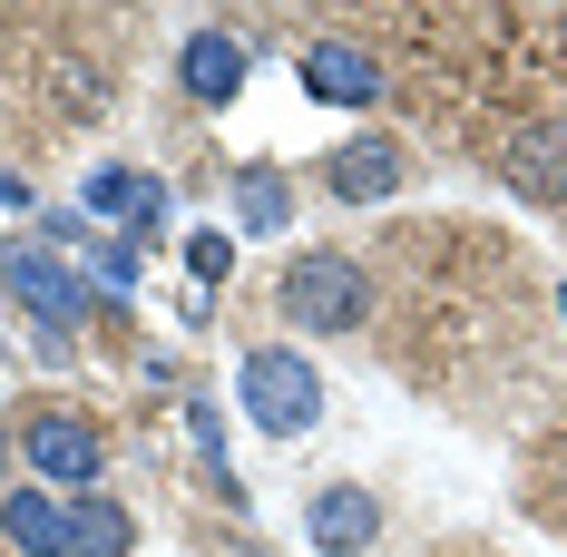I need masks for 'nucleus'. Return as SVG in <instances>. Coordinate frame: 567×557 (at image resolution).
<instances>
[{
    "label": "nucleus",
    "instance_id": "obj_1",
    "mask_svg": "<svg viewBox=\"0 0 567 557\" xmlns=\"http://www.w3.org/2000/svg\"><path fill=\"white\" fill-rule=\"evenodd\" d=\"M275 303H284V323L293 333H362V313H372V283H362V265L352 255H293L275 283Z\"/></svg>",
    "mask_w": 567,
    "mask_h": 557
},
{
    "label": "nucleus",
    "instance_id": "obj_6",
    "mask_svg": "<svg viewBox=\"0 0 567 557\" xmlns=\"http://www.w3.org/2000/svg\"><path fill=\"white\" fill-rule=\"evenodd\" d=\"M0 283H10V293L40 313V333H50V342H59V333H79V313H89V293L59 275L50 255H20V245H10V255H0Z\"/></svg>",
    "mask_w": 567,
    "mask_h": 557
},
{
    "label": "nucleus",
    "instance_id": "obj_4",
    "mask_svg": "<svg viewBox=\"0 0 567 557\" xmlns=\"http://www.w3.org/2000/svg\"><path fill=\"white\" fill-rule=\"evenodd\" d=\"M499 176H509L528 206H567V109H538L499 147Z\"/></svg>",
    "mask_w": 567,
    "mask_h": 557
},
{
    "label": "nucleus",
    "instance_id": "obj_9",
    "mask_svg": "<svg viewBox=\"0 0 567 557\" xmlns=\"http://www.w3.org/2000/svg\"><path fill=\"white\" fill-rule=\"evenodd\" d=\"M0 538H10V557H69V508L50 489H10L0 499Z\"/></svg>",
    "mask_w": 567,
    "mask_h": 557
},
{
    "label": "nucleus",
    "instance_id": "obj_10",
    "mask_svg": "<svg viewBox=\"0 0 567 557\" xmlns=\"http://www.w3.org/2000/svg\"><path fill=\"white\" fill-rule=\"evenodd\" d=\"M401 167H411V157H401V137H352V147L333 157V196H352V206H382V196L401 186Z\"/></svg>",
    "mask_w": 567,
    "mask_h": 557
},
{
    "label": "nucleus",
    "instance_id": "obj_5",
    "mask_svg": "<svg viewBox=\"0 0 567 557\" xmlns=\"http://www.w3.org/2000/svg\"><path fill=\"white\" fill-rule=\"evenodd\" d=\"M176 79H186L196 109H235V99H245V40H235V30H186Z\"/></svg>",
    "mask_w": 567,
    "mask_h": 557
},
{
    "label": "nucleus",
    "instance_id": "obj_12",
    "mask_svg": "<svg viewBox=\"0 0 567 557\" xmlns=\"http://www.w3.org/2000/svg\"><path fill=\"white\" fill-rule=\"evenodd\" d=\"M89 216L147 225V216H157V176H137V167H99V176H89Z\"/></svg>",
    "mask_w": 567,
    "mask_h": 557
},
{
    "label": "nucleus",
    "instance_id": "obj_3",
    "mask_svg": "<svg viewBox=\"0 0 567 557\" xmlns=\"http://www.w3.org/2000/svg\"><path fill=\"white\" fill-rule=\"evenodd\" d=\"M20 460L59 479V489H99V470H109V441H99V421L89 411H30V431H20Z\"/></svg>",
    "mask_w": 567,
    "mask_h": 557
},
{
    "label": "nucleus",
    "instance_id": "obj_2",
    "mask_svg": "<svg viewBox=\"0 0 567 557\" xmlns=\"http://www.w3.org/2000/svg\"><path fill=\"white\" fill-rule=\"evenodd\" d=\"M235 401H245V421H255V431L303 441V431H313V411H323V372H313L303 352L265 342V352H245V362H235Z\"/></svg>",
    "mask_w": 567,
    "mask_h": 557
},
{
    "label": "nucleus",
    "instance_id": "obj_13",
    "mask_svg": "<svg viewBox=\"0 0 567 557\" xmlns=\"http://www.w3.org/2000/svg\"><path fill=\"white\" fill-rule=\"evenodd\" d=\"M235 216L255 225V235H275V225H284V186H275V176H245V186H235Z\"/></svg>",
    "mask_w": 567,
    "mask_h": 557
},
{
    "label": "nucleus",
    "instance_id": "obj_7",
    "mask_svg": "<svg viewBox=\"0 0 567 557\" xmlns=\"http://www.w3.org/2000/svg\"><path fill=\"white\" fill-rule=\"evenodd\" d=\"M303 89L323 109H372L382 99V69H372V50H352V40H313L303 50Z\"/></svg>",
    "mask_w": 567,
    "mask_h": 557
},
{
    "label": "nucleus",
    "instance_id": "obj_11",
    "mask_svg": "<svg viewBox=\"0 0 567 557\" xmlns=\"http://www.w3.org/2000/svg\"><path fill=\"white\" fill-rule=\"evenodd\" d=\"M127 538H137V528H127V508L99 499V489L69 508V557H127Z\"/></svg>",
    "mask_w": 567,
    "mask_h": 557
},
{
    "label": "nucleus",
    "instance_id": "obj_14",
    "mask_svg": "<svg viewBox=\"0 0 567 557\" xmlns=\"http://www.w3.org/2000/svg\"><path fill=\"white\" fill-rule=\"evenodd\" d=\"M186 265H196V275L216 283V275H226V265H235V255H226V235H196V245H186Z\"/></svg>",
    "mask_w": 567,
    "mask_h": 557
},
{
    "label": "nucleus",
    "instance_id": "obj_8",
    "mask_svg": "<svg viewBox=\"0 0 567 557\" xmlns=\"http://www.w3.org/2000/svg\"><path fill=\"white\" fill-rule=\"evenodd\" d=\"M303 528H313V548H333V557H362L372 538H382V499H372V489H313Z\"/></svg>",
    "mask_w": 567,
    "mask_h": 557
}]
</instances>
